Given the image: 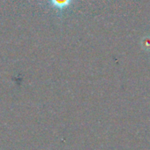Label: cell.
<instances>
[{
	"label": "cell",
	"instance_id": "cell-1",
	"mask_svg": "<svg viewBox=\"0 0 150 150\" xmlns=\"http://www.w3.org/2000/svg\"><path fill=\"white\" fill-rule=\"evenodd\" d=\"M49 1L53 7L58 10H63L68 7L70 4L72 3L73 0H49Z\"/></svg>",
	"mask_w": 150,
	"mask_h": 150
}]
</instances>
